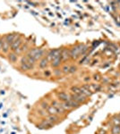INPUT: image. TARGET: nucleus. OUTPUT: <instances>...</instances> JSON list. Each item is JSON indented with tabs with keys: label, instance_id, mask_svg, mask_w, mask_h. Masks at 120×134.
<instances>
[{
	"label": "nucleus",
	"instance_id": "obj_17",
	"mask_svg": "<svg viewBox=\"0 0 120 134\" xmlns=\"http://www.w3.org/2000/svg\"><path fill=\"white\" fill-rule=\"evenodd\" d=\"M25 51H27V52L29 51V46H28L27 43H25V44L22 45V46L19 47L18 49H17L15 53H17L18 55H21V54H23V52H25Z\"/></svg>",
	"mask_w": 120,
	"mask_h": 134
},
{
	"label": "nucleus",
	"instance_id": "obj_20",
	"mask_svg": "<svg viewBox=\"0 0 120 134\" xmlns=\"http://www.w3.org/2000/svg\"><path fill=\"white\" fill-rule=\"evenodd\" d=\"M111 134H120V125H113L111 128Z\"/></svg>",
	"mask_w": 120,
	"mask_h": 134
},
{
	"label": "nucleus",
	"instance_id": "obj_16",
	"mask_svg": "<svg viewBox=\"0 0 120 134\" xmlns=\"http://www.w3.org/2000/svg\"><path fill=\"white\" fill-rule=\"evenodd\" d=\"M47 113L49 114V115H59V113H58V109L52 105H50L49 107V108L47 109Z\"/></svg>",
	"mask_w": 120,
	"mask_h": 134
},
{
	"label": "nucleus",
	"instance_id": "obj_3",
	"mask_svg": "<svg viewBox=\"0 0 120 134\" xmlns=\"http://www.w3.org/2000/svg\"><path fill=\"white\" fill-rule=\"evenodd\" d=\"M61 50H62V48L49 49V51H47V54H46V58H47V59L49 60V62L50 63L53 59H55V58L60 57Z\"/></svg>",
	"mask_w": 120,
	"mask_h": 134
},
{
	"label": "nucleus",
	"instance_id": "obj_28",
	"mask_svg": "<svg viewBox=\"0 0 120 134\" xmlns=\"http://www.w3.org/2000/svg\"><path fill=\"white\" fill-rule=\"evenodd\" d=\"M93 80H94V81H100V80H101V78L100 77L99 74H94V75H93Z\"/></svg>",
	"mask_w": 120,
	"mask_h": 134
},
{
	"label": "nucleus",
	"instance_id": "obj_9",
	"mask_svg": "<svg viewBox=\"0 0 120 134\" xmlns=\"http://www.w3.org/2000/svg\"><path fill=\"white\" fill-rule=\"evenodd\" d=\"M56 96H58V100L62 101L63 103L66 102V101H68V100H70V99H71L70 94H68V93H66V92H65V91L58 92V94H56Z\"/></svg>",
	"mask_w": 120,
	"mask_h": 134
},
{
	"label": "nucleus",
	"instance_id": "obj_19",
	"mask_svg": "<svg viewBox=\"0 0 120 134\" xmlns=\"http://www.w3.org/2000/svg\"><path fill=\"white\" fill-rule=\"evenodd\" d=\"M71 91L73 94H82V88L80 86H73L71 88Z\"/></svg>",
	"mask_w": 120,
	"mask_h": 134
},
{
	"label": "nucleus",
	"instance_id": "obj_4",
	"mask_svg": "<svg viewBox=\"0 0 120 134\" xmlns=\"http://www.w3.org/2000/svg\"><path fill=\"white\" fill-rule=\"evenodd\" d=\"M62 104H63V107L65 108V111H66V110H72L74 108H77V107H80V104H78L77 102H75V101L72 100V99L66 101V102H65V103H62Z\"/></svg>",
	"mask_w": 120,
	"mask_h": 134
},
{
	"label": "nucleus",
	"instance_id": "obj_2",
	"mask_svg": "<svg viewBox=\"0 0 120 134\" xmlns=\"http://www.w3.org/2000/svg\"><path fill=\"white\" fill-rule=\"evenodd\" d=\"M19 68H20L22 71H23V72H29V71L33 70L34 65H32V64L27 60V58L25 57V55H23V57L21 58Z\"/></svg>",
	"mask_w": 120,
	"mask_h": 134
},
{
	"label": "nucleus",
	"instance_id": "obj_30",
	"mask_svg": "<svg viewBox=\"0 0 120 134\" xmlns=\"http://www.w3.org/2000/svg\"><path fill=\"white\" fill-rule=\"evenodd\" d=\"M98 134H107V132H106V131H104V130H100V132Z\"/></svg>",
	"mask_w": 120,
	"mask_h": 134
},
{
	"label": "nucleus",
	"instance_id": "obj_27",
	"mask_svg": "<svg viewBox=\"0 0 120 134\" xmlns=\"http://www.w3.org/2000/svg\"><path fill=\"white\" fill-rule=\"evenodd\" d=\"M44 75L46 77H50L52 75V72H50L49 70H46L45 72H44Z\"/></svg>",
	"mask_w": 120,
	"mask_h": 134
},
{
	"label": "nucleus",
	"instance_id": "obj_23",
	"mask_svg": "<svg viewBox=\"0 0 120 134\" xmlns=\"http://www.w3.org/2000/svg\"><path fill=\"white\" fill-rule=\"evenodd\" d=\"M49 105H50L48 102H46V101H43V102L40 103V108L43 109V110H46V111H47V109L49 108Z\"/></svg>",
	"mask_w": 120,
	"mask_h": 134
},
{
	"label": "nucleus",
	"instance_id": "obj_22",
	"mask_svg": "<svg viewBox=\"0 0 120 134\" xmlns=\"http://www.w3.org/2000/svg\"><path fill=\"white\" fill-rule=\"evenodd\" d=\"M52 74L54 75L55 77H61V75L63 74L62 71H61L60 68H56V69H54L53 70V72H52Z\"/></svg>",
	"mask_w": 120,
	"mask_h": 134
},
{
	"label": "nucleus",
	"instance_id": "obj_18",
	"mask_svg": "<svg viewBox=\"0 0 120 134\" xmlns=\"http://www.w3.org/2000/svg\"><path fill=\"white\" fill-rule=\"evenodd\" d=\"M47 119L50 122H52L53 124H55L58 122V121H59V116L58 115H49L47 117Z\"/></svg>",
	"mask_w": 120,
	"mask_h": 134
},
{
	"label": "nucleus",
	"instance_id": "obj_15",
	"mask_svg": "<svg viewBox=\"0 0 120 134\" xmlns=\"http://www.w3.org/2000/svg\"><path fill=\"white\" fill-rule=\"evenodd\" d=\"M62 60H61V57H58V58H55L53 59L51 62H50V65L51 67H53L54 69H56V68H59L60 65L62 64Z\"/></svg>",
	"mask_w": 120,
	"mask_h": 134
},
{
	"label": "nucleus",
	"instance_id": "obj_6",
	"mask_svg": "<svg viewBox=\"0 0 120 134\" xmlns=\"http://www.w3.org/2000/svg\"><path fill=\"white\" fill-rule=\"evenodd\" d=\"M23 44V38H22V37L19 35L18 38H17L16 40H15L11 44V51L16 52L17 49H18Z\"/></svg>",
	"mask_w": 120,
	"mask_h": 134
},
{
	"label": "nucleus",
	"instance_id": "obj_7",
	"mask_svg": "<svg viewBox=\"0 0 120 134\" xmlns=\"http://www.w3.org/2000/svg\"><path fill=\"white\" fill-rule=\"evenodd\" d=\"M70 97H71L72 100L75 101V102H77L78 104H80V105L84 103L85 101L87 100V97L82 94H73V93H72L70 95Z\"/></svg>",
	"mask_w": 120,
	"mask_h": 134
},
{
	"label": "nucleus",
	"instance_id": "obj_21",
	"mask_svg": "<svg viewBox=\"0 0 120 134\" xmlns=\"http://www.w3.org/2000/svg\"><path fill=\"white\" fill-rule=\"evenodd\" d=\"M69 70H70V65L67 64H65L64 65L61 67V71H62L63 74H67V73H69Z\"/></svg>",
	"mask_w": 120,
	"mask_h": 134
},
{
	"label": "nucleus",
	"instance_id": "obj_25",
	"mask_svg": "<svg viewBox=\"0 0 120 134\" xmlns=\"http://www.w3.org/2000/svg\"><path fill=\"white\" fill-rule=\"evenodd\" d=\"M112 122L114 124V125H120V118L118 116H114L112 120Z\"/></svg>",
	"mask_w": 120,
	"mask_h": 134
},
{
	"label": "nucleus",
	"instance_id": "obj_11",
	"mask_svg": "<svg viewBox=\"0 0 120 134\" xmlns=\"http://www.w3.org/2000/svg\"><path fill=\"white\" fill-rule=\"evenodd\" d=\"M18 36H19V34H17V33H8V34H6V36H4V38H5V40L8 44L11 45L17 38H18Z\"/></svg>",
	"mask_w": 120,
	"mask_h": 134
},
{
	"label": "nucleus",
	"instance_id": "obj_10",
	"mask_svg": "<svg viewBox=\"0 0 120 134\" xmlns=\"http://www.w3.org/2000/svg\"><path fill=\"white\" fill-rule=\"evenodd\" d=\"M54 125L52 122H50L48 119H43L42 121H41V122L40 124L38 125V128L39 129H49V128H52V127H54Z\"/></svg>",
	"mask_w": 120,
	"mask_h": 134
},
{
	"label": "nucleus",
	"instance_id": "obj_24",
	"mask_svg": "<svg viewBox=\"0 0 120 134\" xmlns=\"http://www.w3.org/2000/svg\"><path fill=\"white\" fill-rule=\"evenodd\" d=\"M78 70V67L73 64V65H70V70H69V73H75Z\"/></svg>",
	"mask_w": 120,
	"mask_h": 134
},
{
	"label": "nucleus",
	"instance_id": "obj_14",
	"mask_svg": "<svg viewBox=\"0 0 120 134\" xmlns=\"http://www.w3.org/2000/svg\"><path fill=\"white\" fill-rule=\"evenodd\" d=\"M49 60L45 57H43L42 59H40V61H39V64H38V65H39V68L41 69V70H44V69H47L48 67H49Z\"/></svg>",
	"mask_w": 120,
	"mask_h": 134
},
{
	"label": "nucleus",
	"instance_id": "obj_31",
	"mask_svg": "<svg viewBox=\"0 0 120 134\" xmlns=\"http://www.w3.org/2000/svg\"><path fill=\"white\" fill-rule=\"evenodd\" d=\"M1 48H2V40L0 38V51H1Z\"/></svg>",
	"mask_w": 120,
	"mask_h": 134
},
{
	"label": "nucleus",
	"instance_id": "obj_12",
	"mask_svg": "<svg viewBox=\"0 0 120 134\" xmlns=\"http://www.w3.org/2000/svg\"><path fill=\"white\" fill-rule=\"evenodd\" d=\"M7 58L10 63H12V64H16L19 60V55L17 53H15V52L11 51L7 54Z\"/></svg>",
	"mask_w": 120,
	"mask_h": 134
},
{
	"label": "nucleus",
	"instance_id": "obj_13",
	"mask_svg": "<svg viewBox=\"0 0 120 134\" xmlns=\"http://www.w3.org/2000/svg\"><path fill=\"white\" fill-rule=\"evenodd\" d=\"M1 40H2V48H1V51L3 52L4 54H8L9 51L11 50V45L8 44L7 42L5 40V38H1Z\"/></svg>",
	"mask_w": 120,
	"mask_h": 134
},
{
	"label": "nucleus",
	"instance_id": "obj_26",
	"mask_svg": "<svg viewBox=\"0 0 120 134\" xmlns=\"http://www.w3.org/2000/svg\"><path fill=\"white\" fill-rule=\"evenodd\" d=\"M38 114H40V116H42V117H45V116H47V114H49L47 113V111H46V110H43L41 108L38 111Z\"/></svg>",
	"mask_w": 120,
	"mask_h": 134
},
{
	"label": "nucleus",
	"instance_id": "obj_5",
	"mask_svg": "<svg viewBox=\"0 0 120 134\" xmlns=\"http://www.w3.org/2000/svg\"><path fill=\"white\" fill-rule=\"evenodd\" d=\"M61 60L63 63H65L71 59V55H70V48L68 47H64L61 50V55H60Z\"/></svg>",
	"mask_w": 120,
	"mask_h": 134
},
{
	"label": "nucleus",
	"instance_id": "obj_29",
	"mask_svg": "<svg viewBox=\"0 0 120 134\" xmlns=\"http://www.w3.org/2000/svg\"><path fill=\"white\" fill-rule=\"evenodd\" d=\"M90 80H91V78H90V77H89V76H86V77H85L84 79V81H90Z\"/></svg>",
	"mask_w": 120,
	"mask_h": 134
},
{
	"label": "nucleus",
	"instance_id": "obj_1",
	"mask_svg": "<svg viewBox=\"0 0 120 134\" xmlns=\"http://www.w3.org/2000/svg\"><path fill=\"white\" fill-rule=\"evenodd\" d=\"M89 48V46L84 44H77L70 48V55L72 60H77L80 57L84 55Z\"/></svg>",
	"mask_w": 120,
	"mask_h": 134
},
{
	"label": "nucleus",
	"instance_id": "obj_8",
	"mask_svg": "<svg viewBox=\"0 0 120 134\" xmlns=\"http://www.w3.org/2000/svg\"><path fill=\"white\" fill-rule=\"evenodd\" d=\"M46 54H47V50H46V48H44V47H40L38 52L36 53V55L33 57V58L35 59L36 62H38V61H40V59H42L43 57H46Z\"/></svg>",
	"mask_w": 120,
	"mask_h": 134
}]
</instances>
